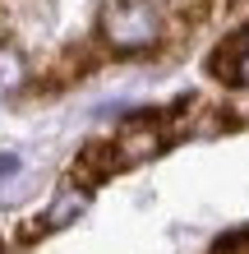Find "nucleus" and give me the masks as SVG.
Segmentation results:
<instances>
[{
    "mask_svg": "<svg viewBox=\"0 0 249 254\" xmlns=\"http://www.w3.org/2000/svg\"><path fill=\"white\" fill-rule=\"evenodd\" d=\"M162 37V5L157 0H106L101 9V42L120 56L148 51Z\"/></svg>",
    "mask_w": 249,
    "mask_h": 254,
    "instance_id": "obj_1",
    "label": "nucleus"
},
{
    "mask_svg": "<svg viewBox=\"0 0 249 254\" xmlns=\"http://www.w3.org/2000/svg\"><path fill=\"white\" fill-rule=\"evenodd\" d=\"M115 167H120V153H115V143H88L83 153L69 162V181L83 185V190H93V185L106 181Z\"/></svg>",
    "mask_w": 249,
    "mask_h": 254,
    "instance_id": "obj_2",
    "label": "nucleus"
},
{
    "mask_svg": "<svg viewBox=\"0 0 249 254\" xmlns=\"http://www.w3.org/2000/svg\"><path fill=\"white\" fill-rule=\"evenodd\" d=\"M208 69L217 79H226V83H249V28L208 56Z\"/></svg>",
    "mask_w": 249,
    "mask_h": 254,
    "instance_id": "obj_3",
    "label": "nucleus"
},
{
    "mask_svg": "<svg viewBox=\"0 0 249 254\" xmlns=\"http://www.w3.org/2000/svg\"><path fill=\"white\" fill-rule=\"evenodd\" d=\"M157 129L148 125V116H129V121L120 125V139H115V153H120V167H129V162H139V157H148L157 153Z\"/></svg>",
    "mask_w": 249,
    "mask_h": 254,
    "instance_id": "obj_4",
    "label": "nucleus"
},
{
    "mask_svg": "<svg viewBox=\"0 0 249 254\" xmlns=\"http://www.w3.org/2000/svg\"><path fill=\"white\" fill-rule=\"evenodd\" d=\"M23 83H28V61H23V51L14 47V42H0V97H5V93H19Z\"/></svg>",
    "mask_w": 249,
    "mask_h": 254,
    "instance_id": "obj_5",
    "label": "nucleus"
},
{
    "mask_svg": "<svg viewBox=\"0 0 249 254\" xmlns=\"http://www.w3.org/2000/svg\"><path fill=\"white\" fill-rule=\"evenodd\" d=\"M83 208H88V194L79 190H60V194H55V203L47 208V217H42V231H55V227H65V222L69 217H79L83 213Z\"/></svg>",
    "mask_w": 249,
    "mask_h": 254,
    "instance_id": "obj_6",
    "label": "nucleus"
},
{
    "mask_svg": "<svg viewBox=\"0 0 249 254\" xmlns=\"http://www.w3.org/2000/svg\"><path fill=\"white\" fill-rule=\"evenodd\" d=\"M240 250H249V227H245V231H231L226 241H217L212 254H240Z\"/></svg>",
    "mask_w": 249,
    "mask_h": 254,
    "instance_id": "obj_7",
    "label": "nucleus"
}]
</instances>
